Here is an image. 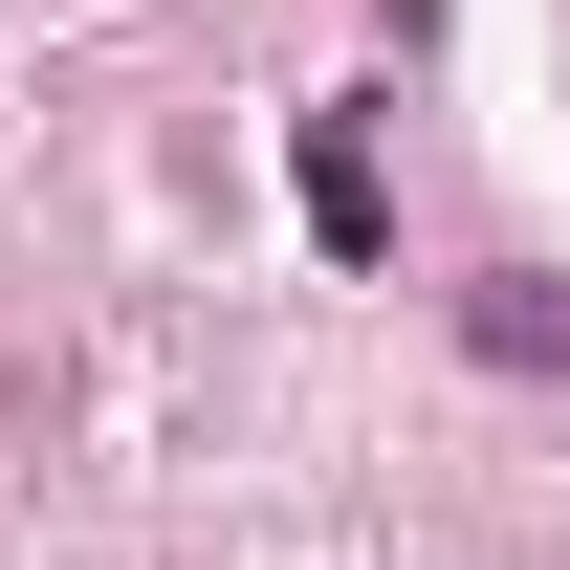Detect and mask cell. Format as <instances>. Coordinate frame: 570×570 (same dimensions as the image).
Returning a JSON list of instances; mask_svg holds the SVG:
<instances>
[{"label": "cell", "instance_id": "obj_1", "mask_svg": "<svg viewBox=\"0 0 570 570\" xmlns=\"http://www.w3.org/2000/svg\"><path fill=\"white\" fill-rule=\"evenodd\" d=\"M307 242H330V264H395V198H373V132H352V110H307Z\"/></svg>", "mask_w": 570, "mask_h": 570}, {"label": "cell", "instance_id": "obj_2", "mask_svg": "<svg viewBox=\"0 0 570 570\" xmlns=\"http://www.w3.org/2000/svg\"><path fill=\"white\" fill-rule=\"evenodd\" d=\"M461 330H483L504 373H570V307H549V285H461Z\"/></svg>", "mask_w": 570, "mask_h": 570}]
</instances>
